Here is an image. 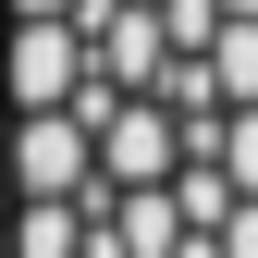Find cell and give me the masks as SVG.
<instances>
[{
	"label": "cell",
	"mask_w": 258,
	"mask_h": 258,
	"mask_svg": "<svg viewBox=\"0 0 258 258\" xmlns=\"http://www.w3.org/2000/svg\"><path fill=\"white\" fill-rule=\"evenodd\" d=\"M86 86V25H0V111H74Z\"/></svg>",
	"instance_id": "cell-1"
},
{
	"label": "cell",
	"mask_w": 258,
	"mask_h": 258,
	"mask_svg": "<svg viewBox=\"0 0 258 258\" xmlns=\"http://www.w3.org/2000/svg\"><path fill=\"white\" fill-rule=\"evenodd\" d=\"M209 86H221V99H258V25L221 13V37H209Z\"/></svg>",
	"instance_id": "cell-2"
},
{
	"label": "cell",
	"mask_w": 258,
	"mask_h": 258,
	"mask_svg": "<svg viewBox=\"0 0 258 258\" xmlns=\"http://www.w3.org/2000/svg\"><path fill=\"white\" fill-rule=\"evenodd\" d=\"M61 13H86V0H0V25H61Z\"/></svg>",
	"instance_id": "cell-3"
},
{
	"label": "cell",
	"mask_w": 258,
	"mask_h": 258,
	"mask_svg": "<svg viewBox=\"0 0 258 258\" xmlns=\"http://www.w3.org/2000/svg\"><path fill=\"white\" fill-rule=\"evenodd\" d=\"M221 13H234V25H258V0H221Z\"/></svg>",
	"instance_id": "cell-4"
}]
</instances>
